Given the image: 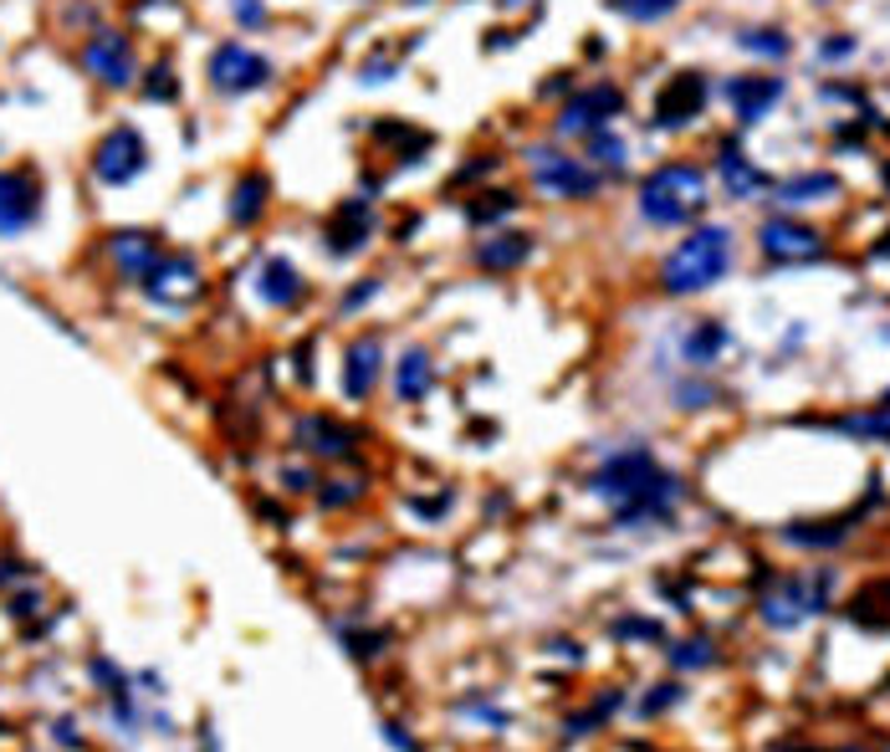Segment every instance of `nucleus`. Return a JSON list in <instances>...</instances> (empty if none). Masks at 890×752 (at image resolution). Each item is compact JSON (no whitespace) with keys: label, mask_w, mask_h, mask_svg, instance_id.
<instances>
[{"label":"nucleus","mask_w":890,"mask_h":752,"mask_svg":"<svg viewBox=\"0 0 890 752\" xmlns=\"http://www.w3.org/2000/svg\"><path fill=\"white\" fill-rule=\"evenodd\" d=\"M727 272H732V231L727 225H697V231L666 256L660 287H666L670 297H691V292L716 287Z\"/></svg>","instance_id":"f257e3e1"},{"label":"nucleus","mask_w":890,"mask_h":752,"mask_svg":"<svg viewBox=\"0 0 890 752\" xmlns=\"http://www.w3.org/2000/svg\"><path fill=\"white\" fill-rule=\"evenodd\" d=\"M707 206V175L697 164H660L639 185V215L650 225H686Z\"/></svg>","instance_id":"f03ea898"},{"label":"nucleus","mask_w":890,"mask_h":752,"mask_svg":"<svg viewBox=\"0 0 890 752\" xmlns=\"http://www.w3.org/2000/svg\"><path fill=\"white\" fill-rule=\"evenodd\" d=\"M527 175L553 200H593V195L604 190V169H593L589 159H579V154H568L558 144L527 148Z\"/></svg>","instance_id":"7ed1b4c3"},{"label":"nucleus","mask_w":890,"mask_h":752,"mask_svg":"<svg viewBox=\"0 0 890 752\" xmlns=\"http://www.w3.org/2000/svg\"><path fill=\"white\" fill-rule=\"evenodd\" d=\"M830 594H834V568H819V574L803 568L793 578H778L768 589V599H763V620L772 630H793V624L824 615L830 609Z\"/></svg>","instance_id":"20e7f679"},{"label":"nucleus","mask_w":890,"mask_h":752,"mask_svg":"<svg viewBox=\"0 0 890 752\" xmlns=\"http://www.w3.org/2000/svg\"><path fill=\"white\" fill-rule=\"evenodd\" d=\"M624 113V92L614 82H593L583 92H568V103L558 108L553 119V139L568 144V139H589L593 129H609V123Z\"/></svg>","instance_id":"39448f33"},{"label":"nucleus","mask_w":890,"mask_h":752,"mask_svg":"<svg viewBox=\"0 0 890 752\" xmlns=\"http://www.w3.org/2000/svg\"><path fill=\"white\" fill-rule=\"evenodd\" d=\"M655 476H660V466H655L650 451L630 445V451H614V456L589 476V491L593 497H604V501H614V507H624V501H635L639 491L650 487Z\"/></svg>","instance_id":"423d86ee"},{"label":"nucleus","mask_w":890,"mask_h":752,"mask_svg":"<svg viewBox=\"0 0 890 752\" xmlns=\"http://www.w3.org/2000/svg\"><path fill=\"white\" fill-rule=\"evenodd\" d=\"M138 281H144V292L154 297V302H164V308H190V302H200V292H205V272H200V262L185 256V251H159V262L148 266Z\"/></svg>","instance_id":"0eeeda50"},{"label":"nucleus","mask_w":890,"mask_h":752,"mask_svg":"<svg viewBox=\"0 0 890 752\" xmlns=\"http://www.w3.org/2000/svg\"><path fill=\"white\" fill-rule=\"evenodd\" d=\"M144 164H148L144 133L123 123V129H113V133H103V139H98V148H92L88 169H92V179H98V185L119 190V185H129V179L144 175Z\"/></svg>","instance_id":"6e6552de"},{"label":"nucleus","mask_w":890,"mask_h":752,"mask_svg":"<svg viewBox=\"0 0 890 752\" xmlns=\"http://www.w3.org/2000/svg\"><path fill=\"white\" fill-rule=\"evenodd\" d=\"M210 88L225 92V98H241V92H256V88H267L271 82V62L262 57V52H252V46H241V42H225L210 52Z\"/></svg>","instance_id":"1a4fd4ad"},{"label":"nucleus","mask_w":890,"mask_h":752,"mask_svg":"<svg viewBox=\"0 0 890 752\" xmlns=\"http://www.w3.org/2000/svg\"><path fill=\"white\" fill-rule=\"evenodd\" d=\"M707 103H712V82H707V73H676L666 77V88L655 92V108H650V123L655 129H686V123H697L701 113H707Z\"/></svg>","instance_id":"9d476101"},{"label":"nucleus","mask_w":890,"mask_h":752,"mask_svg":"<svg viewBox=\"0 0 890 752\" xmlns=\"http://www.w3.org/2000/svg\"><path fill=\"white\" fill-rule=\"evenodd\" d=\"M77 62H82V73H88L92 82H103V88H129L134 73H138L134 42H129L123 31H92L88 42H82V52H77Z\"/></svg>","instance_id":"9b49d317"},{"label":"nucleus","mask_w":890,"mask_h":752,"mask_svg":"<svg viewBox=\"0 0 890 752\" xmlns=\"http://www.w3.org/2000/svg\"><path fill=\"white\" fill-rule=\"evenodd\" d=\"M42 215V175L36 169H0V236H21Z\"/></svg>","instance_id":"f8f14e48"},{"label":"nucleus","mask_w":890,"mask_h":752,"mask_svg":"<svg viewBox=\"0 0 890 752\" xmlns=\"http://www.w3.org/2000/svg\"><path fill=\"white\" fill-rule=\"evenodd\" d=\"M757 246L772 262H819L824 256V236H819L814 225L793 221V215H768V221L757 225Z\"/></svg>","instance_id":"ddd939ff"},{"label":"nucleus","mask_w":890,"mask_h":752,"mask_svg":"<svg viewBox=\"0 0 890 752\" xmlns=\"http://www.w3.org/2000/svg\"><path fill=\"white\" fill-rule=\"evenodd\" d=\"M722 98H727V108H732V119H737V123H763L772 108L783 103V77H772V73L727 77Z\"/></svg>","instance_id":"4468645a"},{"label":"nucleus","mask_w":890,"mask_h":752,"mask_svg":"<svg viewBox=\"0 0 890 752\" xmlns=\"http://www.w3.org/2000/svg\"><path fill=\"white\" fill-rule=\"evenodd\" d=\"M292 441L308 451V456H323V461H354L358 456V435L354 425H343V420H333V414H308V420H297Z\"/></svg>","instance_id":"2eb2a0df"},{"label":"nucleus","mask_w":890,"mask_h":752,"mask_svg":"<svg viewBox=\"0 0 890 752\" xmlns=\"http://www.w3.org/2000/svg\"><path fill=\"white\" fill-rule=\"evenodd\" d=\"M369 236H374V200H338V210L327 215V231H323V241H327V251L333 256H354V251H364L369 246Z\"/></svg>","instance_id":"dca6fc26"},{"label":"nucleus","mask_w":890,"mask_h":752,"mask_svg":"<svg viewBox=\"0 0 890 752\" xmlns=\"http://www.w3.org/2000/svg\"><path fill=\"white\" fill-rule=\"evenodd\" d=\"M379 369H385V343H379V339L348 343V364H343V395H348V399H369L374 384H379Z\"/></svg>","instance_id":"f3484780"},{"label":"nucleus","mask_w":890,"mask_h":752,"mask_svg":"<svg viewBox=\"0 0 890 752\" xmlns=\"http://www.w3.org/2000/svg\"><path fill=\"white\" fill-rule=\"evenodd\" d=\"M256 292H262L267 308H297L302 292H308V281H302V272H297L287 256H271V262H262V272H256Z\"/></svg>","instance_id":"a211bd4d"},{"label":"nucleus","mask_w":890,"mask_h":752,"mask_svg":"<svg viewBox=\"0 0 890 752\" xmlns=\"http://www.w3.org/2000/svg\"><path fill=\"white\" fill-rule=\"evenodd\" d=\"M159 236H148V231H113L108 236V256H113V266H119L123 277H144L148 266L159 262Z\"/></svg>","instance_id":"6ab92c4d"},{"label":"nucleus","mask_w":890,"mask_h":752,"mask_svg":"<svg viewBox=\"0 0 890 752\" xmlns=\"http://www.w3.org/2000/svg\"><path fill=\"white\" fill-rule=\"evenodd\" d=\"M772 190V206H814V200H830V195H839V175H830V169H809V175H793V179H778V185H768Z\"/></svg>","instance_id":"aec40b11"},{"label":"nucleus","mask_w":890,"mask_h":752,"mask_svg":"<svg viewBox=\"0 0 890 752\" xmlns=\"http://www.w3.org/2000/svg\"><path fill=\"white\" fill-rule=\"evenodd\" d=\"M727 349H732V333L716 323V318H701V323H691V328H686V339H681V354H686V364H691V369H712Z\"/></svg>","instance_id":"412c9836"},{"label":"nucleus","mask_w":890,"mask_h":752,"mask_svg":"<svg viewBox=\"0 0 890 752\" xmlns=\"http://www.w3.org/2000/svg\"><path fill=\"white\" fill-rule=\"evenodd\" d=\"M716 175H722V185H727L732 200H747V195L768 190L772 179L757 169L747 154H742V144H722V159H716Z\"/></svg>","instance_id":"4be33fe9"},{"label":"nucleus","mask_w":890,"mask_h":752,"mask_svg":"<svg viewBox=\"0 0 890 752\" xmlns=\"http://www.w3.org/2000/svg\"><path fill=\"white\" fill-rule=\"evenodd\" d=\"M855 528H860V512L834 517V522H788L783 543H793V548H839Z\"/></svg>","instance_id":"5701e85b"},{"label":"nucleus","mask_w":890,"mask_h":752,"mask_svg":"<svg viewBox=\"0 0 890 752\" xmlns=\"http://www.w3.org/2000/svg\"><path fill=\"white\" fill-rule=\"evenodd\" d=\"M267 200H271V179L262 175V169H246V175L236 179V190H231V221L256 225L267 215Z\"/></svg>","instance_id":"b1692460"},{"label":"nucleus","mask_w":890,"mask_h":752,"mask_svg":"<svg viewBox=\"0 0 890 752\" xmlns=\"http://www.w3.org/2000/svg\"><path fill=\"white\" fill-rule=\"evenodd\" d=\"M435 389V364H431V354L425 349H404L400 354V364H394V395L400 399H425Z\"/></svg>","instance_id":"393cba45"},{"label":"nucleus","mask_w":890,"mask_h":752,"mask_svg":"<svg viewBox=\"0 0 890 752\" xmlns=\"http://www.w3.org/2000/svg\"><path fill=\"white\" fill-rule=\"evenodd\" d=\"M527 256H533V236H522V231H507V236L476 246V266H487V272H518Z\"/></svg>","instance_id":"a878e982"},{"label":"nucleus","mask_w":890,"mask_h":752,"mask_svg":"<svg viewBox=\"0 0 890 752\" xmlns=\"http://www.w3.org/2000/svg\"><path fill=\"white\" fill-rule=\"evenodd\" d=\"M849 620L860 624V630H880V624L890 630V578H880V584H870V589L855 594Z\"/></svg>","instance_id":"bb28decb"},{"label":"nucleus","mask_w":890,"mask_h":752,"mask_svg":"<svg viewBox=\"0 0 890 752\" xmlns=\"http://www.w3.org/2000/svg\"><path fill=\"white\" fill-rule=\"evenodd\" d=\"M518 210H522V200L512 190H491V195L481 190L471 206H466V221L471 225H497V221H507V215H518Z\"/></svg>","instance_id":"cd10ccee"},{"label":"nucleus","mask_w":890,"mask_h":752,"mask_svg":"<svg viewBox=\"0 0 890 752\" xmlns=\"http://www.w3.org/2000/svg\"><path fill=\"white\" fill-rule=\"evenodd\" d=\"M624 139L614 129H593L589 133V164L593 169H604V175H624Z\"/></svg>","instance_id":"c85d7f7f"},{"label":"nucleus","mask_w":890,"mask_h":752,"mask_svg":"<svg viewBox=\"0 0 890 752\" xmlns=\"http://www.w3.org/2000/svg\"><path fill=\"white\" fill-rule=\"evenodd\" d=\"M609 11L635 21V26H660L666 15L681 11V0H609Z\"/></svg>","instance_id":"c756f323"},{"label":"nucleus","mask_w":890,"mask_h":752,"mask_svg":"<svg viewBox=\"0 0 890 752\" xmlns=\"http://www.w3.org/2000/svg\"><path fill=\"white\" fill-rule=\"evenodd\" d=\"M737 46H742V52H753V57H768V62H783L788 52H793L788 31H778V26H753V31H742Z\"/></svg>","instance_id":"7c9ffc66"},{"label":"nucleus","mask_w":890,"mask_h":752,"mask_svg":"<svg viewBox=\"0 0 890 752\" xmlns=\"http://www.w3.org/2000/svg\"><path fill=\"white\" fill-rule=\"evenodd\" d=\"M834 430H845V435H860V441H890V399L880 405V410H860V414H845V420H834Z\"/></svg>","instance_id":"2f4dec72"},{"label":"nucleus","mask_w":890,"mask_h":752,"mask_svg":"<svg viewBox=\"0 0 890 752\" xmlns=\"http://www.w3.org/2000/svg\"><path fill=\"white\" fill-rule=\"evenodd\" d=\"M614 711H620V692H604L589 711H583V717H568L564 732H568V738H583V732H593V727H604Z\"/></svg>","instance_id":"473e14b6"},{"label":"nucleus","mask_w":890,"mask_h":752,"mask_svg":"<svg viewBox=\"0 0 890 752\" xmlns=\"http://www.w3.org/2000/svg\"><path fill=\"white\" fill-rule=\"evenodd\" d=\"M364 482L358 476H343V482H323V491H318V501H323V512H343V507H354V501H364Z\"/></svg>","instance_id":"72a5a7b5"},{"label":"nucleus","mask_w":890,"mask_h":752,"mask_svg":"<svg viewBox=\"0 0 890 752\" xmlns=\"http://www.w3.org/2000/svg\"><path fill=\"white\" fill-rule=\"evenodd\" d=\"M144 98L148 103H175L179 98V82H175V67H148V82H144Z\"/></svg>","instance_id":"f704fd0d"},{"label":"nucleus","mask_w":890,"mask_h":752,"mask_svg":"<svg viewBox=\"0 0 890 752\" xmlns=\"http://www.w3.org/2000/svg\"><path fill=\"white\" fill-rule=\"evenodd\" d=\"M712 661H716L712 640H686V645L670 650V665H681V671H701V665H712Z\"/></svg>","instance_id":"c9c22d12"},{"label":"nucleus","mask_w":890,"mask_h":752,"mask_svg":"<svg viewBox=\"0 0 890 752\" xmlns=\"http://www.w3.org/2000/svg\"><path fill=\"white\" fill-rule=\"evenodd\" d=\"M609 634H614V640H666V634H660V624H655V620H635V615L614 620V624H609Z\"/></svg>","instance_id":"e433bc0d"},{"label":"nucleus","mask_w":890,"mask_h":752,"mask_svg":"<svg viewBox=\"0 0 890 752\" xmlns=\"http://www.w3.org/2000/svg\"><path fill=\"white\" fill-rule=\"evenodd\" d=\"M676 701H681V686H655V696L639 701V717H660V711L676 707Z\"/></svg>","instance_id":"4c0bfd02"},{"label":"nucleus","mask_w":890,"mask_h":752,"mask_svg":"<svg viewBox=\"0 0 890 752\" xmlns=\"http://www.w3.org/2000/svg\"><path fill=\"white\" fill-rule=\"evenodd\" d=\"M855 46H860V42H855V36H845V31H834L830 42L819 46V57H824V62H845V57H855Z\"/></svg>","instance_id":"58836bf2"},{"label":"nucleus","mask_w":890,"mask_h":752,"mask_svg":"<svg viewBox=\"0 0 890 752\" xmlns=\"http://www.w3.org/2000/svg\"><path fill=\"white\" fill-rule=\"evenodd\" d=\"M231 11H236V21H241V26H246V31L267 26V5H262V0H236Z\"/></svg>","instance_id":"ea45409f"},{"label":"nucleus","mask_w":890,"mask_h":752,"mask_svg":"<svg viewBox=\"0 0 890 752\" xmlns=\"http://www.w3.org/2000/svg\"><path fill=\"white\" fill-rule=\"evenodd\" d=\"M282 482L292 491H312V487H318V482H312V472H302V466H282Z\"/></svg>","instance_id":"a19ab883"},{"label":"nucleus","mask_w":890,"mask_h":752,"mask_svg":"<svg viewBox=\"0 0 890 752\" xmlns=\"http://www.w3.org/2000/svg\"><path fill=\"white\" fill-rule=\"evenodd\" d=\"M374 292H379V281H364V287H354V292L343 297V312H354V308H364V302H369V297H374Z\"/></svg>","instance_id":"79ce46f5"},{"label":"nucleus","mask_w":890,"mask_h":752,"mask_svg":"<svg viewBox=\"0 0 890 752\" xmlns=\"http://www.w3.org/2000/svg\"><path fill=\"white\" fill-rule=\"evenodd\" d=\"M476 717V722H491V727H507V711H497V707H466Z\"/></svg>","instance_id":"37998d69"},{"label":"nucleus","mask_w":890,"mask_h":752,"mask_svg":"<svg viewBox=\"0 0 890 752\" xmlns=\"http://www.w3.org/2000/svg\"><path fill=\"white\" fill-rule=\"evenodd\" d=\"M11 578H26V568H21V563H0V589H5V584H11Z\"/></svg>","instance_id":"c03bdc74"},{"label":"nucleus","mask_w":890,"mask_h":752,"mask_svg":"<svg viewBox=\"0 0 890 752\" xmlns=\"http://www.w3.org/2000/svg\"><path fill=\"white\" fill-rule=\"evenodd\" d=\"M385 738L394 742V748H400V742H404V748H415V738H410V732H404V727H394V722L385 727Z\"/></svg>","instance_id":"a18cd8bd"},{"label":"nucleus","mask_w":890,"mask_h":752,"mask_svg":"<svg viewBox=\"0 0 890 752\" xmlns=\"http://www.w3.org/2000/svg\"><path fill=\"white\" fill-rule=\"evenodd\" d=\"M57 742H62V748H73V742H77V748H82V738H77V732H73V722H57Z\"/></svg>","instance_id":"49530a36"},{"label":"nucleus","mask_w":890,"mask_h":752,"mask_svg":"<svg viewBox=\"0 0 890 752\" xmlns=\"http://www.w3.org/2000/svg\"><path fill=\"white\" fill-rule=\"evenodd\" d=\"M886 185H890V164H886Z\"/></svg>","instance_id":"de8ad7c7"}]
</instances>
